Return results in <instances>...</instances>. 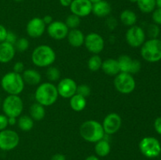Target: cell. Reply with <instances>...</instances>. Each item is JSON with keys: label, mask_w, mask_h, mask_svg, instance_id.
<instances>
[{"label": "cell", "mask_w": 161, "mask_h": 160, "mask_svg": "<svg viewBox=\"0 0 161 160\" xmlns=\"http://www.w3.org/2000/svg\"><path fill=\"white\" fill-rule=\"evenodd\" d=\"M129 1H130V3H137L138 0H129Z\"/></svg>", "instance_id": "49"}, {"label": "cell", "mask_w": 161, "mask_h": 160, "mask_svg": "<svg viewBox=\"0 0 161 160\" xmlns=\"http://www.w3.org/2000/svg\"><path fill=\"white\" fill-rule=\"evenodd\" d=\"M80 134L83 140L90 143H96L105 136L102 123L96 120H86L80 127Z\"/></svg>", "instance_id": "1"}, {"label": "cell", "mask_w": 161, "mask_h": 160, "mask_svg": "<svg viewBox=\"0 0 161 160\" xmlns=\"http://www.w3.org/2000/svg\"><path fill=\"white\" fill-rule=\"evenodd\" d=\"M114 86L122 94H130L136 87V82L131 74L119 72L115 76Z\"/></svg>", "instance_id": "8"}, {"label": "cell", "mask_w": 161, "mask_h": 160, "mask_svg": "<svg viewBox=\"0 0 161 160\" xmlns=\"http://www.w3.org/2000/svg\"><path fill=\"white\" fill-rule=\"evenodd\" d=\"M70 10L72 14L78 16L80 18L89 16L92 13L93 4L89 0H72Z\"/></svg>", "instance_id": "17"}, {"label": "cell", "mask_w": 161, "mask_h": 160, "mask_svg": "<svg viewBox=\"0 0 161 160\" xmlns=\"http://www.w3.org/2000/svg\"><path fill=\"white\" fill-rule=\"evenodd\" d=\"M68 42L72 47H80L84 45L85 35L83 31L78 28L69 30L67 35Z\"/></svg>", "instance_id": "19"}, {"label": "cell", "mask_w": 161, "mask_h": 160, "mask_svg": "<svg viewBox=\"0 0 161 160\" xmlns=\"http://www.w3.org/2000/svg\"><path fill=\"white\" fill-rule=\"evenodd\" d=\"M160 40L161 41V35H160Z\"/></svg>", "instance_id": "52"}, {"label": "cell", "mask_w": 161, "mask_h": 160, "mask_svg": "<svg viewBox=\"0 0 161 160\" xmlns=\"http://www.w3.org/2000/svg\"><path fill=\"white\" fill-rule=\"evenodd\" d=\"M91 93V89L88 85L86 84H81V85H77V89H76V93L80 94V95L83 96L84 97H89L90 94Z\"/></svg>", "instance_id": "34"}, {"label": "cell", "mask_w": 161, "mask_h": 160, "mask_svg": "<svg viewBox=\"0 0 161 160\" xmlns=\"http://www.w3.org/2000/svg\"><path fill=\"white\" fill-rule=\"evenodd\" d=\"M17 122V118L15 117H8V124L10 125H16Z\"/></svg>", "instance_id": "45"}, {"label": "cell", "mask_w": 161, "mask_h": 160, "mask_svg": "<svg viewBox=\"0 0 161 160\" xmlns=\"http://www.w3.org/2000/svg\"><path fill=\"white\" fill-rule=\"evenodd\" d=\"M1 86L9 95H19L25 89V82L21 74L9 72L2 78Z\"/></svg>", "instance_id": "4"}, {"label": "cell", "mask_w": 161, "mask_h": 160, "mask_svg": "<svg viewBox=\"0 0 161 160\" xmlns=\"http://www.w3.org/2000/svg\"><path fill=\"white\" fill-rule=\"evenodd\" d=\"M154 129L158 134L161 135V116L157 118L154 122Z\"/></svg>", "instance_id": "41"}, {"label": "cell", "mask_w": 161, "mask_h": 160, "mask_svg": "<svg viewBox=\"0 0 161 160\" xmlns=\"http://www.w3.org/2000/svg\"><path fill=\"white\" fill-rule=\"evenodd\" d=\"M77 84L72 78H64L60 80L57 86L58 95L63 98H71L76 93Z\"/></svg>", "instance_id": "15"}, {"label": "cell", "mask_w": 161, "mask_h": 160, "mask_svg": "<svg viewBox=\"0 0 161 160\" xmlns=\"http://www.w3.org/2000/svg\"><path fill=\"white\" fill-rule=\"evenodd\" d=\"M141 55L149 63H157L161 60V41L160 39H149L141 46Z\"/></svg>", "instance_id": "5"}, {"label": "cell", "mask_w": 161, "mask_h": 160, "mask_svg": "<svg viewBox=\"0 0 161 160\" xmlns=\"http://www.w3.org/2000/svg\"><path fill=\"white\" fill-rule=\"evenodd\" d=\"M58 97L57 86L50 82L39 84L35 93L36 102L44 107L53 105L57 101Z\"/></svg>", "instance_id": "2"}, {"label": "cell", "mask_w": 161, "mask_h": 160, "mask_svg": "<svg viewBox=\"0 0 161 160\" xmlns=\"http://www.w3.org/2000/svg\"><path fill=\"white\" fill-rule=\"evenodd\" d=\"M20 142L18 133L12 130L6 129L0 131V150L9 152L15 149Z\"/></svg>", "instance_id": "9"}, {"label": "cell", "mask_w": 161, "mask_h": 160, "mask_svg": "<svg viewBox=\"0 0 161 160\" xmlns=\"http://www.w3.org/2000/svg\"><path fill=\"white\" fill-rule=\"evenodd\" d=\"M119 19L123 24L130 28L136 24L138 17L137 14L131 9H124L121 12Z\"/></svg>", "instance_id": "23"}, {"label": "cell", "mask_w": 161, "mask_h": 160, "mask_svg": "<svg viewBox=\"0 0 161 160\" xmlns=\"http://www.w3.org/2000/svg\"><path fill=\"white\" fill-rule=\"evenodd\" d=\"M9 125L8 124V117L4 114H0V131L4 130Z\"/></svg>", "instance_id": "37"}, {"label": "cell", "mask_w": 161, "mask_h": 160, "mask_svg": "<svg viewBox=\"0 0 161 160\" xmlns=\"http://www.w3.org/2000/svg\"><path fill=\"white\" fill-rule=\"evenodd\" d=\"M156 4H157V8L161 9V0H156Z\"/></svg>", "instance_id": "47"}, {"label": "cell", "mask_w": 161, "mask_h": 160, "mask_svg": "<svg viewBox=\"0 0 161 160\" xmlns=\"http://www.w3.org/2000/svg\"><path fill=\"white\" fill-rule=\"evenodd\" d=\"M2 106V100H1V98H0V107Z\"/></svg>", "instance_id": "51"}, {"label": "cell", "mask_w": 161, "mask_h": 160, "mask_svg": "<svg viewBox=\"0 0 161 160\" xmlns=\"http://www.w3.org/2000/svg\"><path fill=\"white\" fill-rule=\"evenodd\" d=\"M46 75H47V79L50 81V83L51 82H56L58 81L61 78V72L57 67L50 66L47 68Z\"/></svg>", "instance_id": "30"}, {"label": "cell", "mask_w": 161, "mask_h": 160, "mask_svg": "<svg viewBox=\"0 0 161 160\" xmlns=\"http://www.w3.org/2000/svg\"><path fill=\"white\" fill-rule=\"evenodd\" d=\"M29 41L26 39V38H20L17 39L16 42L14 47H15L16 50L19 52H25L26 50H28L29 48Z\"/></svg>", "instance_id": "32"}, {"label": "cell", "mask_w": 161, "mask_h": 160, "mask_svg": "<svg viewBox=\"0 0 161 160\" xmlns=\"http://www.w3.org/2000/svg\"><path fill=\"white\" fill-rule=\"evenodd\" d=\"M16 53V49L14 45L9 42H0V63L7 64L14 59Z\"/></svg>", "instance_id": "18"}, {"label": "cell", "mask_w": 161, "mask_h": 160, "mask_svg": "<svg viewBox=\"0 0 161 160\" xmlns=\"http://www.w3.org/2000/svg\"><path fill=\"white\" fill-rule=\"evenodd\" d=\"M4 115L7 117L18 118L24 109V103L19 95H8L2 103Z\"/></svg>", "instance_id": "6"}, {"label": "cell", "mask_w": 161, "mask_h": 160, "mask_svg": "<svg viewBox=\"0 0 161 160\" xmlns=\"http://www.w3.org/2000/svg\"><path fill=\"white\" fill-rule=\"evenodd\" d=\"M152 19L154 24L157 25H161V9L157 8L153 10L152 14Z\"/></svg>", "instance_id": "35"}, {"label": "cell", "mask_w": 161, "mask_h": 160, "mask_svg": "<svg viewBox=\"0 0 161 160\" xmlns=\"http://www.w3.org/2000/svg\"><path fill=\"white\" fill-rule=\"evenodd\" d=\"M59 3L64 7H69L72 4V0H59Z\"/></svg>", "instance_id": "44"}, {"label": "cell", "mask_w": 161, "mask_h": 160, "mask_svg": "<svg viewBox=\"0 0 161 160\" xmlns=\"http://www.w3.org/2000/svg\"><path fill=\"white\" fill-rule=\"evenodd\" d=\"M69 100L70 107L73 111L80 112L83 110L85 109L86 106V98L80 95V94L75 93V95L72 96Z\"/></svg>", "instance_id": "25"}, {"label": "cell", "mask_w": 161, "mask_h": 160, "mask_svg": "<svg viewBox=\"0 0 161 160\" xmlns=\"http://www.w3.org/2000/svg\"><path fill=\"white\" fill-rule=\"evenodd\" d=\"M126 41L130 46L137 48L141 47L146 42V34L144 29L138 25L130 27L126 32Z\"/></svg>", "instance_id": "10"}, {"label": "cell", "mask_w": 161, "mask_h": 160, "mask_svg": "<svg viewBox=\"0 0 161 160\" xmlns=\"http://www.w3.org/2000/svg\"><path fill=\"white\" fill-rule=\"evenodd\" d=\"M119 68L120 72L129 74H137L140 72L142 64L138 60L133 59L128 55H121L117 59Z\"/></svg>", "instance_id": "11"}, {"label": "cell", "mask_w": 161, "mask_h": 160, "mask_svg": "<svg viewBox=\"0 0 161 160\" xmlns=\"http://www.w3.org/2000/svg\"><path fill=\"white\" fill-rule=\"evenodd\" d=\"M47 33L49 35L56 40H61L67 38L69 29L64 22L60 20H53L47 26Z\"/></svg>", "instance_id": "14"}, {"label": "cell", "mask_w": 161, "mask_h": 160, "mask_svg": "<svg viewBox=\"0 0 161 160\" xmlns=\"http://www.w3.org/2000/svg\"><path fill=\"white\" fill-rule=\"evenodd\" d=\"M13 72H16V73L21 74L25 71V64L21 61H17L14 64V67H13Z\"/></svg>", "instance_id": "38"}, {"label": "cell", "mask_w": 161, "mask_h": 160, "mask_svg": "<svg viewBox=\"0 0 161 160\" xmlns=\"http://www.w3.org/2000/svg\"><path fill=\"white\" fill-rule=\"evenodd\" d=\"M15 2H17V3H20V2H22L24 1V0H14Z\"/></svg>", "instance_id": "50"}, {"label": "cell", "mask_w": 161, "mask_h": 160, "mask_svg": "<svg viewBox=\"0 0 161 160\" xmlns=\"http://www.w3.org/2000/svg\"><path fill=\"white\" fill-rule=\"evenodd\" d=\"M94 151H95L96 155L97 157H105L109 155L111 152V145H110L109 141L105 139L100 140L99 141L95 143L94 146Z\"/></svg>", "instance_id": "24"}, {"label": "cell", "mask_w": 161, "mask_h": 160, "mask_svg": "<svg viewBox=\"0 0 161 160\" xmlns=\"http://www.w3.org/2000/svg\"><path fill=\"white\" fill-rule=\"evenodd\" d=\"M102 59L98 54H93L87 61V67L91 72L100 70L102 64Z\"/></svg>", "instance_id": "29"}, {"label": "cell", "mask_w": 161, "mask_h": 160, "mask_svg": "<svg viewBox=\"0 0 161 160\" xmlns=\"http://www.w3.org/2000/svg\"><path fill=\"white\" fill-rule=\"evenodd\" d=\"M8 30L0 24V42H3L6 40V34H7Z\"/></svg>", "instance_id": "40"}, {"label": "cell", "mask_w": 161, "mask_h": 160, "mask_svg": "<svg viewBox=\"0 0 161 160\" xmlns=\"http://www.w3.org/2000/svg\"><path fill=\"white\" fill-rule=\"evenodd\" d=\"M147 35L150 39H159L160 35V29L159 25L156 24H151L147 28Z\"/></svg>", "instance_id": "33"}, {"label": "cell", "mask_w": 161, "mask_h": 160, "mask_svg": "<svg viewBox=\"0 0 161 160\" xmlns=\"http://www.w3.org/2000/svg\"><path fill=\"white\" fill-rule=\"evenodd\" d=\"M84 45L90 53L99 54L105 48V41L101 35L91 32L85 35Z\"/></svg>", "instance_id": "12"}, {"label": "cell", "mask_w": 161, "mask_h": 160, "mask_svg": "<svg viewBox=\"0 0 161 160\" xmlns=\"http://www.w3.org/2000/svg\"><path fill=\"white\" fill-rule=\"evenodd\" d=\"M80 17L78 16L75 15V14H70L67 17L65 20V24L67 25V27L69 28V30L71 29H75V28H78L80 25Z\"/></svg>", "instance_id": "31"}, {"label": "cell", "mask_w": 161, "mask_h": 160, "mask_svg": "<svg viewBox=\"0 0 161 160\" xmlns=\"http://www.w3.org/2000/svg\"><path fill=\"white\" fill-rule=\"evenodd\" d=\"M112 6L108 1L102 0L93 4L92 13L97 17H106L111 13Z\"/></svg>", "instance_id": "20"}, {"label": "cell", "mask_w": 161, "mask_h": 160, "mask_svg": "<svg viewBox=\"0 0 161 160\" xmlns=\"http://www.w3.org/2000/svg\"><path fill=\"white\" fill-rule=\"evenodd\" d=\"M46 29V24L40 17H33L28 22L26 26L27 34L32 39L41 37L45 32Z\"/></svg>", "instance_id": "16"}, {"label": "cell", "mask_w": 161, "mask_h": 160, "mask_svg": "<svg viewBox=\"0 0 161 160\" xmlns=\"http://www.w3.org/2000/svg\"><path fill=\"white\" fill-rule=\"evenodd\" d=\"M101 69L103 71L104 73L109 76H116L117 74L120 72L117 60L113 59V58H108L102 61Z\"/></svg>", "instance_id": "21"}, {"label": "cell", "mask_w": 161, "mask_h": 160, "mask_svg": "<svg viewBox=\"0 0 161 160\" xmlns=\"http://www.w3.org/2000/svg\"><path fill=\"white\" fill-rule=\"evenodd\" d=\"M30 116L34 121H41L44 119L46 115L45 107L42 106L40 104L36 103L32 104L29 108Z\"/></svg>", "instance_id": "26"}, {"label": "cell", "mask_w": 161, "mask_h": 160, "mask_svg": "<svg viewBox=\"0 0 161 160\" xmlns=\"http://www.w3.org/2000/svg\"><path fill=\"white\" fill-rule=\"evenodd\" d=\"M137 5L138 9L144 13H153L157 7L156 0H138Z\"/></svg>", "instance_id": "28"}, {"label": "cell", "mask_w": 161, "mask_h": 160, "mask_svg": "<svg viewBox=\"0 0 161 160\" xmlns=\"http://www.w3.org/2000/svg\"><path fill=\"white\" fill-rule=\"evenodd\" d=\"M56 60V53L53 49L47 45L36 47L31 53V61L34 65L39 67H50Z\"/></svg>", "instance_id": "3"}, {"label": "cell", "mask_w": 161, "mask_h": 160, "mask_svg": "<svg viewBox=\"0 0 161 160\" xmlns=\"http://www.w3.org/2000/svg\"><path fill=\"white\" fill-rule=\"evenodd\" d=\"M139 150L146 158H157L161 153V144L156 137L146 136L139 142Z\"/></svg>", "instance_id": "7"}, {"label": "cell", "mask_w": 161, "mask_h": 160, "mask_svg": "<svg viewBox=\"0 0 161 160\" xmlns=\"http://www.w3.org/2000/svg\"><path fill=\"white\" fill-rule=\"evenodd\" d=\"M22 77L25 83L31 86H36L40 83L42 76L38 71L35 69H26L22 73Z\"/></svg>", "instance_id": "22"}, {"label": "cell", "mask_w": 161, "mask_h": 160, "mask_svg": "<svg viewBox=\"0 0 161 160\" xmlns=\"http://www.w3.org/2000/svg\"><path fill=\"white\" fill-rule=\"evenodd\" d=\"M50 160H66V158L63 154L57 153L51 157Z\"/></svg>", "instance_id": "42"}, {"label": "cell", "mask_w": 161, "mask_h": 160, "mask_svg": "<svg viewBox=\"0 0 161 160\" xmlns=\"http://www.w3.org/2000/svg\"><path fill=\"white\" fill-rule=\"evenodd\" d=\"M42 20H43L44 24H45L46 25H49L50 24H51L52 22L53 21V17H51L50 15H46L44 16L43 17H42Z\"/></svg>", "instance_id": "43"}, {"label": "cell", "mask_w": 161, "mask_h": 160, "mask_svg": "<svg viewBox=\"0 0 161 160\" xmlns=\"http://www.w3.org/2000/svg\"><path fill=\"white\" fill-rule=\"evenodd\" d=\"M105 133L113 135L117 133L122 125V119L117 113H110L107 115L102 123Z\"/></svg>", "instance_id": "13"}, {"label": "cell", "mask_w": 161, "mask_h": 160, "mask_svg": "<svg viewBox=\"0 0 161 160\" xmlns=\"http://www.w3.org/2000/svg\"><path fill=\"white\" fill-rule=\"evenodd\" d=\"M85 160H100V158H99V157H97V155H89L88 157H86V158H85Z\"/></svg>", "instance_id": "46"}, {"label": "cell", "mask_w": 161, "mask_h": 160, "mask_svg": "<svg viewBox=\"0 0 161 160\" xmlns=\"http://www.w3.org/2000/svg\"><path fill=\"white\" fill-rule=\"evenodd\" d=\"M17 125L21 131L28 132L32 130L34 126V120L30 115H20L17 119Z\"/></svg>", "instance_id": "27"}, {"label": "cell", "mask_w": 161, "mask_h": 160, "mask_svg": "<svg viewBox=\"0 0 161 160\" xmlns=\"http://www.w3.org/2000/svg\"><path fill=\"white\" fill-rule=\"evenodd\" d=\"M89 1L91 2V3H92V4H94V3H98V2L102 1V0H89Z\"/></svg>", "instance_id": "48"}, {"label": "cell", "mask_w": 161, "mask_h": 160, "mask_svg": "<svg viewBox=\"0 0 161 160\" xmlns=\"http://www.w3.org/2000/svg\"><path fill=\"white\" fill-rule=\"evenodd\" d=\"M106 25L110 30H114L117 26V20L114 17H109L106 20Z\"/></svg>", "instance_id": "39"}, {"label": "cell", "mask_w": 161, "mask_h": 160, "mask_svg": "<svg viewBox=\"0 0 161 160\" xmlns=\"http://www.w3.org/2000/svg\"><path fill=\"white\" fill-rule=\"evenodd\" d=\"M18 38H17V35L13 31H7V34H6V42H9V43L12 44V45H15L16 42L17 41Z\"/></svg>", "instance_id": "36"}]
</instances>
